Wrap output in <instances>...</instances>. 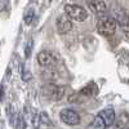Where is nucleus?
Listing matches in <instances>:
<instances>
[{
	"instance_id": "12",
	"label": "nucleus",
	"mask_w": 129,
	"mask_h": 129,
	"mask_svg": "<svg viewBox=\"0 0 129 129\" xmlns=\"http://www.w3.org/2000/svg\"><path fill=\"white\" fill-rule=\"evenodd\" d=\"M87 129H107V125H106V123L102 117L100 115H97L93 119V121L88 125Z\"/></svg>"
},
{
	"instance_id": "18",
	"label": "nucleus",
	"mask_w": 129,
	"mask_h": 129,
	"mask_svg": "<svg viewBox=\"0 0 129 129\" xmlns=\"http://www.w3.org/2000/svg\"><path fill=\"white\" fill-rule=\"evenodd\" d=\"M31 123H32V126H34L35 129H38L41 125V123H40V115L35 114L34 116H32V119H31Z\"/></svg>"
},
{
	"instance_id": "5",
	"label": "nucleus",
	"mask_w": 129,
	"mask_h": 129,
	"mask_svg": "<svg viewBox=\"0 0 129 129\" xmlns=\"http://www.w3.org/2000/svg\"><path fill=\"white\" fill-rule=\"evenodd\" d=\"M112 17L115 18L116 23H119L125 32L129 31V12L125 10L123 7L115 5L112 8Z\"/></svg>"
},
{
	"instance_id": "7",
	"label": "nucleus",
	"mask_w": 129,
	"mask_h": 129,
	"mask_svg": "<svg viewBox=\"0 0 129 129\" xmlns=\"http://www.w3.org/2000/svg\"><path fill=\"white\" fill-rule=\"evenodd\" d=\"M56 25H57V31L59 35H64L72 30V22L66 13L58 16V18L56 21Z\"/></svg>"
},
{
	"instance_id": "4",
	"label": "nucleus",
	"mask_w": 129,
	"mask_h": 129,
	"mask_svg": "<svg viewBox=\"0 0 129 129\" xmlns=\"http://www.w3.org/2000/svg\"><path fill=\"white\" fill-rule=\"evenodd\" d=\"M64 13L70 17V19L78 21V22H83L88 18L87 10L78 4H66L64 5Z\"/></svg>"
},
{
	"instance_id": "6",
	"label": "nucleus",
	"mask_w": 129,
	"mask_h": 129,
	"mask_svg": "<svg viewBox=\"0 0 129 129\" xmlns=\"http://www.w3.org/2000/svg\"><path fill=\"white\" fill-rule=\"evenodd\" d=\"M59 117H61V120L64 123V124H67V125H78L80 123V115L76 112V111H74L71 109H63L61 112H59Z\"/></svg>"
},
{
	"instance_id": "10",
	"label": "nucleus",
	"mask_w": 129,
	"mask_h": 129,
	"mask_svg": "<svg viewBox=\"0 0 129 129\" xmlns=\"http://www.w3.org/2000/svg\"><path fill=\"white\" fill-rule=\"evenodd\" d=\"M128 123H129V115L125 114V112H123L119 117H116L114 124L110 128H112V129H124Z\"/></svg>"
},
{
	"instance_id": "16",
	"label": "nucleus",
	"mask_w": 129,
	"mask_h": 129,
	"mask_svg": "<svg viewBox=\"0 0 129 129\" xmlns=\"http://www.w3.org/2000/svg\"><path fill=\"white\" fill-rule=\"evenodd\" d=\"M32 47H34V41L28 40V41L26 43V45H25V57H26V58H30V57H31Z\"/></svg>"
},
{
	"instance_id": "13",
	"label": "nucleus",
	"mask_w": 129,
	"mask_h": 129,
	"mask_svg": "<svg viewBox=\"0 0 129 129\" xmlns=\"http://www.w3.org/2000/svg\"><path fill=\"white\" fill-rule=\"evenodd\" d=\"M14 126H16V129H26V121H25L23 116L21 115V114L17 115V119H16Z\"/></svg>"
},
{
	"instance_id": "17",
	"label": "nucleus",
	"mask_w": 129,
	"mask_h": 129,
	"mask_svg": "<svg viewBox=\"0 0 129 129\" xmlns=\"http://www.w3.org/2000/svg\"><path fill=\"white\" fill-rule=\"evenodd\" d=\"M21 78H22V80L23 81H30L31 80V78H32V74L27 70V69H22V75H21Z\"/></svg>"
},
{
	"instance_id": "11",
	"label": "nucleus",
	"mask_w": 129,
	"mask_h": 129,
	"mask_svg": "<svg viewBox=\"0 0 129 129\" xmlns=\"http://www.w3.org/2000/svg\"><path fill=\"white\" fill-rule=\"evenodd\" d=\"M41 76L47 81H54V80H57L59 78V72L56 70V67H48L47 70L43 71Z\"/></svg>"
},
{
	"instance_id": "2",
	"label": "nucleus",
	"mask_w": 129,
	"mask_h": 129,
	"mask_svg": "<svg viewBox=\"0 0 129 129\" xmlns=\"http://www.w3.org/2000/svg\"><path fill=\"white\" fill-rule=\"evenodd\" d=\"M59 62V56L52 50H41L38 54V63L43 67H56Z\"/></svg>"
},
{
	"instance_id": "19",
	"label": "nucleus",
	"mask_w": 129,
	"mask_h": 129,
	"mask_svg": "<svg viewBox=\"0 0 129 129\" xmlns=\"http://www.w3.org/2000/svg\"><path fill=\"white\" fill-rule=\"evenodd\" d=\"M4 100V85H0V102Z\"/></svg>"
},
{
	"instance_id": "8",
	"label": "nucleus",
	"mask_w": 129,
	"mask_h": 129,
	"mask_svg": "<svg viewBox=\"0 0 129 129\" xmlns=\"http://www.w3.org/2000/svg\"><path fill=\"white\" fill-rule=\"evenodd\" d=\"M87 5L93 13L100 14V16L105 14L107 10V4L103 0H87Z\"/></svg>"
},
{
	"instance_id": "3",
	"label": "nucleus",
	"mask_w": 129,
	"mask_h": 129,
	"mask_svg": "<svg viewBox=\"0 0 129 129\" xmlns=\"http://www.w3.org/2000/svg\"><path fill=\"white\" fill-rule=\"evenodd\" d=\"M41 93L48 100L61 101L62 97L64 95V87H58L56 84L49 83V84H45L44 87L41 88Z\"/></svg>"
},
{
	"instance_id": "9",
	"label": "nucleus",
	"mask_w": 129,
	"mask_h": 129,
	"mask_svg": "<svg viewBox=\"0 0 129 129\" xmlns=\"http://www.w3.org/2000/svg\"><path fill=\"white\" fill-rule=\"evenodd\" d=\"M98 115H100V116L102 117V119L105 120V123H106L107 128H110V126L114 124L115 119H116V116H115V111H114L112 109H105V110H102Z\"/></svg>"
},
{
	"instance_id": "14",
	"label": "nucleus",
	"mask_w": 129,
	"mask_h": 129,
	"mask_svg": "<svg viewBox=\"0 0 129 129\" xmlns=\"http://www.w3.org/2000/svg\"><path fill=\"white\" fill-rule=\"evenodd\" d=\"M35 18V12H34V9H28V12L25 14V23L26 25H31L32 23V21H34Z\"/></svg>"
},
{
	"instance_id": "1",
	"label": "nucleus",
	"mask_w": 129,
	"mask_h": 129,
	"mask_svg": "<svg viewBox=\"0 0 129 129\" xmlns=\"http://www.w3.org/2000/svg\"><path fill=\"white\" fill-rule=\"evenodd\" d=\"M116 21L112 16H106L102 14L100 16L98 21H97V31L102 36H111L116 31Z\"/></svg>"
},
{
	"instance_id": "15",
	"label": "nucleus",
	"mask_w": 129,
	"mask_h": 129,
	"mask_svg": "<svg viewBox=\"0 0 129 129\" xmlns=\"http://www.w3.org/2000/svg\"><path fill=\"white\" fill-rule=\"evenodd\" d=\"M39 115H40V123H41V124H44V125H53L50 117L48 116L47 112H40Z\"/></svg>"
}]
</instances>
